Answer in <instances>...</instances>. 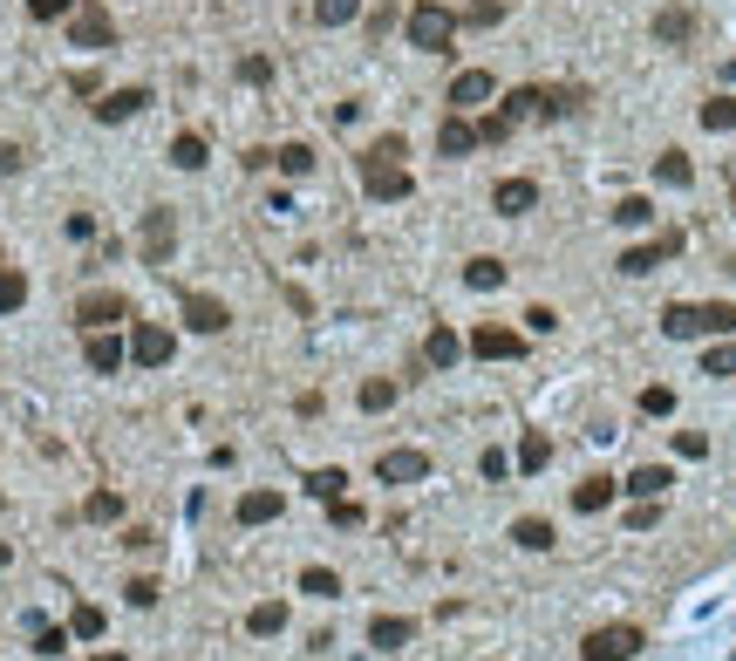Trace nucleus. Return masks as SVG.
Segmentation results:
<instances>
[{
	"instance_id": "nucleus-28",
	"label": "nucleus",
	"mask_w": 736,
	"mask_h": 661,
	"mask_svg": "<svg viewBox=\"0 0 736 661\" xmlns=\"http://www.w3.org/2000/svg\"><path fill=\"white\" fill-rule=\"evenodd\" d=\"M702 335H736V300H702Z\"/></svg>"
},
{
	"instance_id": "nucleus-6",
	"label": "nucleus",
	"mask_w": 736,
	"mask_h": 661,
	"mask_svg": "<svg viewBox=\"0 0 736 661\" xmlns=\"http://www.w3.org/2000/svg\"><path fill=\"white\" fill-rule=\"evenodd\" d=\"M75 321H83V335H96V327H116V321H137V314L116 287H96V294L75 300Z\"/></svg>"
},
{
	"instance_id": "nucleus-56",
	"label": "nucleus",
	"mask_w": 736,
	"mask_h": 661,
	"mask_svg": "<svg viewBox=\"0 0 736 661\" xmlns=\"http://www.w3.org/2000/svg\"><path fill=\"white\" fill-rule=\"evenodd\" d=\"M0 566H14V546L8 539H0Z\"/></svg>"
},
{
	"instance_id": "nucleus-27",
	"label": "nucleus",
	"mask_w": 736,
	"mask_h": 661,
	"mask_svg": "<svg viewBox=\"0 0 736 661\" xmlns=\"http://www.w3.org/2000/svg\"><path fill=\"white\" fill-rule=\"evenodd\" d=\"M246 627L260 634V641H266V634H280V627H287V600H260V607L246 614Z\"/></svg>"
},
{
	"instance_id": "nucleus-21",
	"label": "nucleus",
	"mask_w": 736,
	"mask_h": 661,
	"mask_svg": "<svg viewBox=\"0 0 736 661\" xmlns=\"http://www.w3.org/2000/svg\"><path fill=\"white\" fill-rule=\"evenodd\" d=\"M654 41H669V48L696 41V14L689 8H662V14H654Z\"/></svg>"
},
{
	"instance_id": "nucleus-9",
	"label": "nucleus",
	"mask_w": 736,
	"mask_h": 661,
	"mask_svg": "<svg viewBox=\"0 0 736 661\" xmlns=\"http://www.w3.org/2000/svg\"><path fill=\"white\" fill-rule=\"evenodd\" d=\"M177 314H185L191 335H225V327H233V308L212 300V294H185V300H177Z\"/></svg>"
},
{
	"instance_id": "nucleus-53",
	"label": "nucleus",
	"mask_w": 736,
	"mask_h": 661,
	"mask_svg": "<svg viewBox=\"0 0 736 661\" xmlns=\"http://www.w3.org/2000/svg\"><path fill=\"white\" fill-rule=\"evenodd\" d=\"M525 327H532V335H552V327H560V314H552V308H525Z\"/></svg>"
},
{
	"instance_id": "nucleus-12",
	"label": "nucleus",
	"mask_w": 736,
	"mask_h": 661,
	"mask_svg": "<svg viewBox=\"0 0 736 661\" xmlns=\"http://www.w3.org/2000/svg\"><path fill=\"white\" fill-rule=\"evenodd\" d=\"M375 477H383V485H423V477H429V450H383Z\"/></svg>"
},
{
	"instance_id": "nucleus-19",
	"label": "nucleus",
	"mask_w": 736,
	"mask_h": 661,
	"mask_svg": "<svg viewBox=\"0 0 736 661\" xmlns=\"http://www.w3.org/2000/svg\"><path fill=\"white\" fill-rule=\"evenodd\" d=\"M287 512V491H246L239 498V525H273Z\"/></svg>"
},
{
	"instance_id": "nucleus-49",
	"label": "nucleus",
	"mask_w": 736,
	"mask_h": 661,
	"mask_svg": "<svg viewBox=\"0 0 736 661\" xmlns=\"http://www.w3.org/2000/svg\"><path fill=\"white\" fill-rule=\"evenodd\" d=\"M35 654H68V634L62 627H35Z\"/></svg>"
},
{
	"instance_id": "nucleus-11",
	"label": "nucleus",
	"mask_w": 736,
	"mask_h": 661,
	"mask_svg": "<svg viewBox=\"0 0 736 661\" xmlns=\"http://www.w3.org/2000/svg\"><path fill=\"white\" fill-rule=\"evenodd\" d=\"M498 83H491V68H464V75H450V110L457 116H471L477 103H491Z\"/></svg>"
},
{
	"instance_id": "nucleus-42",
	"label": "nucleus",
	"mask_w": 736,
	"mask_h": 661,
	"mask_svg": "<svg viewBox=\"0 0 736 661\" xmlns=\"http://www.w3.org/2000/svg\"><path fill=\"white\" fill-rule=\"evenodd\" d=\"M498 21H504V8H498V0H477V8H464V14H457V28H498Z\"/></svg>"
},
{
	"instance_id": "nucleus-33",
	"label": "nucleus",
	"mask_w": 736,
	"mask_h": 661,
	"mask_svg": "<svg viewBox=\"0 0 736 661\" xmlns=\"http://www.w3.org/2000/svg\"><path fill=\"white\" fill-rule=\"evenodd\" d=\"M354 14H362V0H314V21H321V28H348Z\"/></svg>"
},
{
	"instance_id": "nucleus-54",
	"label": "nucleus",
	"mask_w": 736,
	"mask_h": 661,
	"mask_svg": "<svg viewBox=\"0 0 736 661\" xmlns=\"http://www.w3.org/2000/svg\"><path fill=\"white\" fill-rule=\"evenodd\" d=\"M21 164H28V150H21V144H0V177H14Z\"/></svg>"
},
{
	"instance_id": "nucleus-10",
	"label": "nucleus",
	"mask_w": 736,
	"mask_h": 661,
	"mask_svg": "<svg viewBox=\"0 0 736 661\" xmlns=\"http://www.w3.org/2000/svg\"><path fill=\"white\" fill-rule=\"evenodd\" d=\"M682 246H689V239H682V233H662V239H654V246H627V252H621L614 266H621L627 279H641V273H654V266H662V260H675Z\"/></svg>"
},
{
	"instance_id": "nucleus-3",
	"label": "nucleus",
	"mask_w": 736,
	"mask_h": 661,
	"mask_svg": "<svg viewBox=\"0 0 736 661\" xmlns=\"http://www.w3.org/2000/svg\"><path fill=\"white\" fill-rule=\"evenodd\" d=\"M641 648H648V634L634 621H607V627H594L587 641H579V661H634Z\"/></svg>"
},
{
	"instance_id": "nucleus-14",
	"label": "nucleus",
	"mask_w": 736,
	"mask_h": 661,
	"mask_svg": "<svg viewBox=\"0 0 736 661\" xmlns=\"http://www.w3.org/2000/svg\"><path fill=\"white\" fill-rule=\"evenodd\" d=\"M150 110V89H110L103 103H96V123H130Z\"/></svg>"
},
{
	"instance_id": "nucleus-22",
	"label": "nucleus",
	"mask_w": 736,
	"mask_h": 661,
	"mask_svg": "<svg viewBox=\"0 0 736 661\" xmlns=\"http://www.w3.org/2000/svg\"><path fill=\"white\" fill-rule=\"evenodd\" d=\"M437 150H444V158H471V150H477V123L471 116H450L444 130H437Z\"/></svg>"
},
{
	"instance_id": "nucleus-23",
	"label": "nucleus",
	"mask_w": 736,
	"mask_h": 661,
	"mask_svg": "<svg viewBox=\"0 0 736 661\" xmlns=\"http://www.w3.org/2000/svg\"><path fill=\"white\" fill-rule=\"evenodd\" d=\"M614 477H579L573 485V512H607V504H614Z\"/></svg>"
},
{
	"instance_id": "nucleus-30",
	"label": "nucleus",
	"mask_w": 736,
	"mask_h": 661,
	"mask_svg": "<svg viewBox=\"0 0 736 661\" xmlns=\"http://www.w3.org/2000/svg\"><path fill=\"white\" fill-rule=\"evenodd\" d=\"M348 491V471H335V464H327V471H308V498H321V504H335Z\"/></svg>"
},
{
	"instance_id": "nucleus-44",
	"label": "nucleus",
	"mask_w": 736,
	"mask_h": 661,
	"mask_svg": "<svg viewBox=\"0 0 736 661\" xmlns=\"http://www.w3.org/2000/svg\"><path fill=\"white\" fill-rule=\"evenodd\" d=\"M634 532H648V525H662V498H634V512H627Z\"/></svg>"
},
{
	"instance_id": "nucleus-2",
	"label": "nucleus",
	"mask_w": 736,
	"mask_h": 661,
	"mask_svg": "<svg viewBox=\"0 0 736 661\" xmlns=\"http://www.w3.org/2000/svg\"><path fill=\"white\" fill-rule=\"evenodd\" d=\"M402 28H410V48H423V55H450V41H457V14L444 8V0H416V8L402 14Z\"/></svg>"
},
{
	"instance_id": "nucleus-48",
	"label": "nucleus",
	"mask_w": 736,
	"mask_h": 661,
	"mask_svg": "<svg viewBox=\"0 0 736 661\" xmlns=\"http://www.w3.org/2000/svg\"><path fill=\"white\" fill-rule=\"evenodd\" d=\"M239 83H252V89L273 83V62H266V55H246V62H239Z\"/></svg>"
},
{
	"instance_id": "nucleus-4",
	"label": "nucleus",
	"mask_w": 736,
	"mask_h": 661,
	"mask_svg": "<svg viewBox=\"0 0 736 661\" xmlns=\"http://www.w3.org/2000/svg\"><path fill=\"white\" fill-rule=\"evenodd\" d=\"M116 41V21L103 0H75L68 8V48H110Z\"/></svg>"
},
{
	"instance_id": "nucleus-35",
	"label": "nucleus",
	"mask_w": 736,
	"mask_h": 661,
	"mask_svg": "<svg viewBox=\"0 0 736 661\" xmlns=\"http://www.w3.org/2000/svg\"><path fill=\"white\" fill-rule=\"evenodd\" d=\"M103 627H110V621H103V607H89V600H83V607H75V614H68V634H75V641H96V634H103Z\"/></svg>"
},
{
	"instance_id": "nucleus-17",
	"label": "nucleus",
	"mask_w": 736,
	"mask_h": 661,
	"mask_svg": "<svg viewBox=\"0 0 736 661\" xmlns=\"http://www.w3.org/2000/svg\"><path fill=\"white\" fill-rule=\"evenodd\" d=\"M464 362V341L450 335V327H429L423 335V369H457Z\"/></svg>"
},
{
	"instance_id": "nucleus-13",
	"label": "nucleus",
	"mask_w": 736,
	"mask_h": 661,
	"mask_svg": "<svg viewBox=\"0 0 736 661\" xmlns=\"http://www.w3.org/2000/svg\"><path fill=\"white\" fill-rule=\"evenodd\" d=\"M410 641H416V621H410V614H375V621H369V648L396 654V648H410Z\"/></svg>"
},
{
	"instance_id": "nucleus-1",
	"label": "nucleus",
	"mask_w": 736,
	"mask_h": 661,
	"mask_svg": "<svg viewBox=\"0 0 736 661\" xmlns=\"http://www.w3.org/2000/svg\"><path fill=\"white\" fill-rule=\"evenodd\" d=\"M402 158H410V144H402V137H375L362 150V164H354V171H362V198H375V205H402V198L416 191V177H410Z\"/></svg>"
},
{
	"instance_id": "nucleus-7",
	"label": "nucleus",
	"mask_w": 736,
	"mask_h": 661,
	"mask_svg": "<svg viewBox=\"0 0 736 661\" xmlns=\"http://www.w3.org/2000/svg\"><path fill=\"white\" fill-rule=\"evenodd\" d=\"M171 354H177V335H171V327H158V321H137V327H130V362H137V369H164Z\"/></svg>"
},
{
	"instance_id": "nucleus-24",
	"label": "nucleus",
	"mask_w": 736,
	"mask_h": 661,
	"mask_svg": "<svg viewBox=\"0 0 736 661\" xmlns=\"http://www.w3.org/2000/svg\"><path fill=\"white\" fill-rule=\"evenodd\" d=\"M654 177H662L669 191H689V185H696V164H689V150H662V158H654Z\"/></svg>"
},
{
	"instance_id": "nucleus-37",
	"label": "nucleus",
	"mask_w": 736,
	"mask_h": 661,
	"mask_svg": "<svg viewBox=\"0 0 736 661\" xmlns=\"http://www.w3.org/2000/svg\"><path fill=\"white\" fill-rule=\"evenodd\" d=\"M83 519H96V525H116V519H123V498H116V491H89Z\"/></svg>"
},
{
	"instance_id": "nucleus-25",
	"label": "nucleus",
	"mask_w": 736,
	"mask_h": 661,
	"mask_svg": "<svg viewBox=\"0 0 736 661\" xmlns=\"http://www.w3.org/2000/svg\"><path fill=\"white\" fill-rule=\"evenodd\" d=\"M669 485H675V471H669V464H641V471H634L621 491H627V498H662Z\"/></svg>"
},
{
	"instance_id": "nucleus-18",
	"label": "nucleus",
	"mask_w": 736,
	"mask_h": 661,
	"mask_svg": "<svg viewBox=\"0 0 736 661\" xmlns=\"http://www.w3.org/2000/svg\"><path fill=\"white\" fill-rule=\"evenodd\" d=\"M123 354H130V341H116L110 327H96V335H89V369H96V375H116Z\"/></svg>"
},
{
	"instance_id": "nucleus-55",
	"label": "nucleus",
	"mask_w": 736,
	"mask_h": 661,
	"mask_svg": "<svg viewBox=\"0 0 736 661\" xmlns=\"http://www.w3.org/2000/svg\"><path fill=\"white\" fill-rule=\"evenodd\" d=\"M477 471H485V477H504V471H512V457H504V450H485V464H477Z\"/></svg>"
},
{
	"instance_id": "nucleus-34",
	"label": "nucleus",
	"mask_w": 736,
	"mask_h": 661,
	"mask_svg": "<svg viewBox=\"0 0 736 661\" xmlns=\"http://www.w3.org/2000/svg\"><path fill=\"white\" fill-rule=\"evenodd\" d=\"M512 539H519L525 552H552V525H546V519H519Z\"/></svg>"
},
{
	"instance_id": "nucleus-51",
	"label": "nucleus",
	"mask_w": 736,
	"mask_h": 661,
	"mask_svg": "<svg viewBox=\"0 0 736 661\" xmlns=\"http://www.w3.org/2000/svg\"><path fill=\"white\" fill-rule=\"evenodd\" d=\"M123 600H130V607H158V579H130Z\"/></svg>"
},
{
	"instance_id": "nucleus-8",
	"label": "nucleus",
	"mask_w": 736,
	"mask_h": 661,
	"mask_svg": "<svg viewBox=\"0 0 736 661\" xmlns=\"http://www.w3.org/2000/svg\"><path fill=\"white\" fill-rule=\"evenodd\" d=\"M177 252V212L171 205H150L144 212V266H164Z\"/></svg>"
},
{
	"instance_id": "nucleus-39",
	"label": "nucleus",
	"mask_w": 736,
	"mask_h": 661,
	"mask_svg": "<svg viewBox=\"0 0 736 661\" xmlns=\"http://www.w3.org/2000/svg\"><path fill=\"white\" fill-rule=\"evenodd\" d=\"M587 110V89H546V116H579Z\"/></svg>"
},
{
	"instance_id": "nucleus-31",
	"label": "nucleus",
	"mask_w": 736,
	"mask_h": 661,
	"mask_svg": "<svg viewBox=\"0 0 736 661\" xmlns=\"http://www.w3.org/2000/svg\"><path fill=\"white\" fill-rule=\"evenodd\" d=\"M702 130H736V96H709V103H702Z\"/></svg>"
},
{
	"instance_id": "nucleus-45",
	"label": "nucleus",
	"mask_w": 736,
	"mask_h": 661,
	"mask_svg": "<svg viewBox=\"0 0 736 661\" xmlns=\"http://www.w3.org/2000/svg\"><path fill=\"white\" fill-rule=\"evenodd\" d=\"M675 457H689V464H696V457H709V437H702V429H675Z\"/></svg>"
},
{
	"instance_id": "nucleus-38",
	"label": "nucleus",
	"mask_w": 736,
	"mask_h": 661,
	"mask_svg": "<svg viewBox=\"0 0 736 661\" xmlns=\"http://www.w3.org/2000/svg\"><path fill=\"white\" fill-rule=\"evenodd\" d=\"M464 279H471L477 294H491V287H504V260H471V266H464Z\"/></svg>"
},
{
	"instance_id": "nucleus-52",
	"label": "nucleus",
	"mask_w": 736,
	"mask_h": 661,
	"mask_svg": "<svg viewBox=\"0 0 736 661\" xmlns=\"http://www.w3.org/2000/svg\"><path fill=\"white\" fill-rule=\"evenodd\" d=\"M68 8H75V0H28V14H35V21H62Z\"/></svg>"
},
{
	"instance_id": "nucleus-15",
	"label": "nucleus",
	"mask_w": 736,
	"mask_h": 661,
	"mask_svg": "<svg viewBox=\"0 0 736 661\" xmlns=\"http://www.w3.org/2000/svg\"><path fill=\"white\" fill-rule=\"evenodd\" d=\"M491 205H498L504 219H525L532 205H539V185H532V177H504V185L491 191Z\"/></svg>"
},
{
	"instance_id": "nucleus-5",
	"label": "nucleus",
	"mask_w": 736,
	"mask_h": 661,
	"mask_svg": "<svg viewBox=\"0 0 736 661\" xmlns=\"http://www.w3.org/2000/svg\"><path fill=\"white\" fill-rule=\"evenodd\" d=\"M464 348L477 354V362H519V354H525V335H519V327H504V321H477Z\"/></svg>"
},
{
	"instance_id": "nucleus-32",
	"label": "nucleus",
	"mask_w": 736,
	"mask_h": 661,
	"mask_svg": "<svg viewBox=\"0 0 736 661\" xmlns=\"http://www.w3.org/2000/svg\"><path fill=\"white\" fill-rule=\"evenodd\" d=\"M21 300H28V273H21V266H0V314H14Z\"/></svg>"
},
{
	"instance_id": "nucleus-47",
	"label": "nucleus",
	"mask_w": 736,
	"mask_h": 661,
	"mask_svg": "<svg viewBox=\"0 0 736 661\" xmlns=\"http://www.w3.org/2000/svg\"><path fill=\"white\" fill-rule=\"evenodd\" d=\"M327 519H335L341 532H354V525H362V504H354V498H335V504H327Z\"/></svg>"
},
{
	"instance_id": "nucleus-41",
	"label": "nucleus",
	"mask_w": 736,
	"mask_h": 661,
	"mask_svg": "<svg viewBox=\"0 0 736 661\" xmlns=\"http://www.w3.org/2000/svg\"><path fill=\"white\" fill-rule=\"evenodd\" d=\"M396 396H402L396 383H362V410H369V416H383V410H396Z\"/></svg>"
},
{
	"instance_id": "nucleus-26",
	"label": "nucleus",
	"mask_w": 736,
	"mask_h": 661,
	"mask_svg": "<svg viewBox=\"0 0 736 661\" xmlns=\"http://www.w3.org/2000/svg\"><path fill=\"white\" fill-rule=\"evenodd\" d=\"M205 158H212V150H205V137H198V130H177L171 137V164L177 171H205Z\"/></svg>"
},
{
	"instance_id": "nucleus-20",
	"label": "nucleus",
	"mask_w": 736,
	"mask_h": 661,
	"mask_svg": "<svg viewBox=\"0 0 736 661\" xmlns=\"http://www.w3.org/2000/svg\"><path fill=\"white\" fill-rule=\"evenodd\" d=\"M552 464V437H546V429H525V437H519V450H512V471H546Z\"/></svg>"
},
{
	"instance_id": "nucleus-16",
	"label": "nucleus",
	"mask_w": 736,
	"mask_h": 661,
	"mask_svg": "<svg viewBox=\"0 0 736 661\" xmlns=\"http://www.w3.org/2000/svg\"><path fill=\"white\" fill-rule=\"evenodd\" d=\"M498 116H504V123H539V116H546V89H539V83H519L512 96H504Z\"/></svg>"
},
{
	"instance_id": "nucleus-36",
	"label": "nucleus",
	"mask_w": 736,
	"mask_h": 661,
	"mask_svg": "<svg viewBox=\"0 0 736 661\" xmlns=\"http://www.w3.org/2000/svg\"><path fill=\"white\" fill-rule=\"evenodd\" d=\"M607 219H614V225H634V233H641V225H654V205H648V198H621V205L607 212Z\"/></svg>"
},
{
	"instance_id": "nucleus-43",
	"label": "nucleus",
	"mask_w": 736,
	"mask_h": 661,
	"mask_svg": "<svg viewBox=\"0 0 736 661\" xmlns=\"http://www.w3.org/2000/svg\"><path fill=\"white\" fill-rule=\"evenodd\" d=\"M669 410H675V389L648 383V389H641V416H669Z\"/></svg>"
},
{
	"instance_id": "nucleus-40",
	"label": "nucleus",
	"mask_w": 736,
	"mask_h": 661,
	"mask_svg": "<svg viewBox=\"0 0 736 661\" xmlns=\"http://www.w3.org/2000/svg\"><path fill=\"white\" fill-rule=\"evenodd\" d=\"M273 164H280L287 177H308V171H314V150H308V144H287V150H273Z\"/></svg>"
},
{
	"instance_id": "nucleus-29",
	"label": "nucleus",
	"mask_w": 736,
	"mask_h": 661,
	"mask_svg": "<svg viewBox=\"0 0 736 661\" xmlns=\"http://www.w3.org/2000/svg\"><path fill=\"white\" fill-rule=\"evenodd\" d=\"M300 594H314V600H341V573H335V566H308V573H300Z\"/></svg>"
},
{
	"instance_id": "nucleus-46",
	"label": "nucleus",
	"mask_w": 736,
	"mask_h": 661,
	"mask_svg": "<svg viewBox=\"0 0 736 661\" xmlns=\"http://www.w3.org/2000/svg\"><path fill=\"white\" fill-rule=\"evenodd\" d=\"M702 375H736V348H729V341L709 348V354H702Z\"/></svg>"
},
{
	"instance_id": "nucleus-50",
	"label": "nucleus",
	"mask_w": 736,
	"mask_h": 661,
	"mask_svg": "<svg viewBox=\"0 0 736 661\" xmlns=\"http://www.w3.org/2000/svg\"><path fill=\"white\" fill-rule=\"evenodd\" d=\"M512 130H519V123H504V116H485V123H477V144H504Z\"/></svg>"
}]
</instances>
